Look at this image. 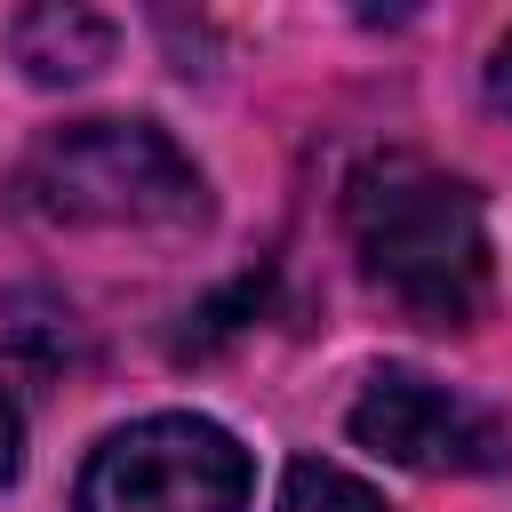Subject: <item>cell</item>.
I'll return each mask as SVG.
<instances>
[{"mask_svg":"<svg viewBox=\"0 0 512 512\" xmlns=\"http://www.w3.org/2000/svg\"><path fill=\"white\" fill-rule=\"evenodd\" d=\"M344 232L360 272L416 320L464 328L488 296V224L464 176L424 152H368L344 176Z\"/></svg>","mask_w":512,"mask_h":512,"instance_id":"cell-1","label":"cell"},{"mask_svg":"<svg viewBox=\"0 0 512 512\" xmlns=\"http://www.w3.org/2000/svg\"><path fill=\"white\" fill-rule=\"evenodd\" d=\"M16 208L56 232H192L208 184L152 120H72L24 152Z\"/></svg>","mask_w":512,"mask_h":512,"instance_id":"cell-2","label":"cell"},{"mask_svg":"<svg viewBox=\"0 0 512 512\" xmlns=\"http://www.w3.org/2000/svg\"><path fill=\"white\" fill-rule=\"evenodd\" d=\"M248 448L216 416H136L96 440L80 464L72 512H240L248 504Z\"/></svg>","mask_w":512,"mask_h":512,"instance_id":"cell-3","label":"cell"},{"mask_svg":"<svg viewBox=\"0 0 512 512\" xmlns=\"http://www.w3.org/2000/svg\"><path fill=\"white\" fill-rule=\"evenodd\" d=\"M352 440L376 448L400 472H432V480H480L512 464V432L496 408H480L472 392H448L424 368H376L352 400Z\"/></svg>","mask_w":512,"mask_h":512,"instance_id":"cell-4","label":"cell"},{"mask_svg":"<svg viewBox=\"0 0 512 512\" xmlns=\"http://www.w3.org/2000/svg\"><path fill=\"white\" fill-rule=\"evenodd\" d=\"M104 56H112V24L88 16V8H32V16H16V64L40 88L88 80V72H104Z\"/></svg>","mask_w":512,"mask_h":512,"instance_id":"cell-5","label":"cell"},{"mask_svg":"<svg viewBox=\"0 0 512 512\" xmlns=\"http://www.w3.org/2000/svg\"><path fill=\"white\" fill-rule=\"evenodd\" d=\"M280 512H392L368 480H352L344 464H320V456H296L288 480H280Z\"/></svg>","mask_w":512,"mask_h":512,"instance_id":"cell-6","label":"cell"},{"mask_svg":"<svg viewBox=\"0 0 512 512\" xmlns=\"http://www.w3.org/2000/svg\"><path fill=\"white\" fill-rule=\"evenodd\" d=\"M16 464H24V408L0 384V480H16Z\"/></svg>","mask_w":512,"mask_h":512,"instance_id":"cell-7","label":"cell"},{"mask_svg":"<svg viewBox=\"0 0 512 512\" xmlns=\"http://www.w3.org/2000/svg\"><path fill=\"white\" fill-rule=\"evenodd\" d=\"M488 104L496 112H512V32L496 40V56H488Z\"/></svg>","mask_w":512,"mask_h":512,"instance_id":"cell-8","label":"cell"}]
</instances>
